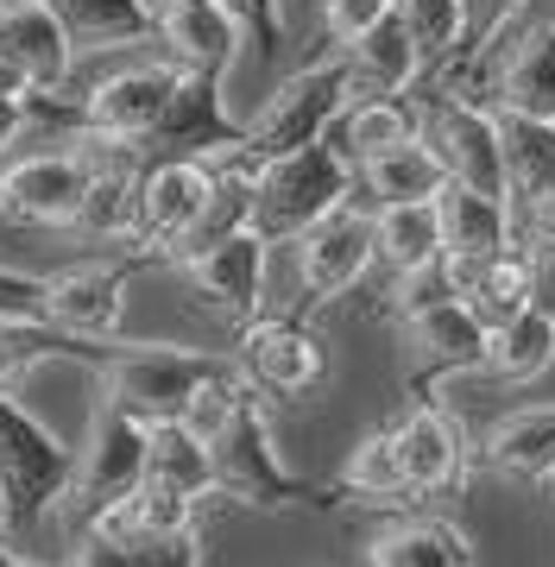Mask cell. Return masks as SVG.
<instances>
[{
  "instance_id": "8fae6325",
  "label": "cell",
  "mask_w": 555,
  "mask_h": 567,
  "mask_svg": "<svg viewBox=\"0 0 555 567\" xmlns=\"http://www.w3.org/2000/svg\"><path fill=\"white\" fill-rule=\"evenodd\" d=\"M140 7H145V32L158 44V58L215 82H227V70L240 63V44L253 39L247 20L227 0H140Z\"/></svg>"
},
{
  "instance_id": "277c9868",
  "label": "cell",
  "mask_w": 555,
  "mask_h": 567,
  "mask_svg": "<svg viewBox=\"0 0 555 567\" xmlns=\"http://www.w3.org/2000/svg\"><path fill=\"white\" fill-rule=\"evenodd\" d=\"M89 177H95V152H89L76 126H63L51 152L0 158V221L70 234V221H76V208L89 196Z\"/></svg>"
},
{
  "instance_id": "ee69618b",
  "label": "cell",
  "mask_w": 555,
  "mask_h": 567,
  "mask_svg": "<svg viewBox=\"0 0 555 567\" xmlns=\"http://www.w3.org/2000/svg\"><path fill=\"white\" fill-rule=\"evenodd\" d=\"M0 95H13V102H20V95H32V82H25L7 58H0Z\"/></svg>"
},
{
  "instance_id": "d4e9b609",
  "label": "cell",
  "mask_w": 555,
  "mask_h": 567,
  "mask_svg": "<svg viewBox=\"0 0 555 567\" xmlns=\"http://www.w3.org/2000/svg\"><path fill=\"white\" fill-rule=\"evenodd\" d=\"M480 461L505 473V480H555V404H531V410H512L499 416L486 435H480Z\"/></svg>"
},
{
  "instance_id": "bcb514c9",
  "label": "cell",
  "mask_w": 555,
  "mask_h": 567,
  "mask_svg": "<svg viewBox=\"0 0 555 567\" xmlns=\"http://www.w3.org/2000/svg\"><path fill=\"white\" fill-rule=\"evenodd\" d=\"M7 524H13V505H7V492H0V536H7Z\"/></svg>"
},
{
  "instance_id": "1f68e13d",
  "label": "cell",
  "mask_w": 555,
  "mask_h": 567,
  "mask_svg": "<svg viewBox=\"0 0 555 567\" xmlns=\"http://www.w3.org/2000/svg\"><path fill=\"white\" fill-rule=\"evenodd\" d=\"M145 480L184 492V498H215V461H208V442L189 423H152L145 429Z\"/></svg>"
},
{
  "instance_id": "30bf717a",
  "label": "cell",
  "mask_w": 555,
  "mask_h": 567,
  "mask_svg": "<svg viewBox=\"0 0 555 567\" xmlns=\"http://www.w3.org/2000/svg\"><path fill=\"white\" fill-rule=\"evenodd\" d=\"M70 461H76V447H63L13 391H0V492L13 505V524L58 511L63 486H70Z\"/></svg>"
},
{
  "instance_id": "484cf974",
  "label": "cell",
  "mask_w": 555,
  "mask_h": 567,
  "mask_svg": "<svg viewBox=\"0 0 555 567\" xmlns=\"http://www.w3.org/2000/svg\"><path fill=\"white\" fill-rule=\"evenodd\" d=\"M442 158H435L423 140H404L398 152L372 158L367 171H353V203L360 208H391V203H435L442 196Z\"/></svg>"
},
{
  "instance_id": "6da1fadb",
  "label": "cell",
  "mask_w": 555,
  "mask_h": 567,
  "mask_svg": "<svg viewBox=\"0 0 555 567\" xmlns=\"http://www.w3.org/2000/svg\"><path fill=\"white\" fill-rule=\"evenodd\" d=\"M353 196V171L329 145H297L285 158H266L253 171V234L266 246H290L297 234L335 215Z\"/></svg>"
},
{
  "instance_id": "ac0fdd59",
  "label": "cell",
  "mask_w": 555,
  "mask_h": 567,
  "mask_svg": "<svg viewBox=\"0 0 555 567\" xmlns=\"http://www.w3.org/2000/svg\"><path fill=\"white\" fill-rule=\"evenodd\" d=\"M0 58L39 95H63L70 70H76V39L63 32L51 0H0Z\"/></svg>"
},
{
  "instance_id": "603a6c76",
  "label": "cell",
  "mask_w": 555,
  "mask_h": 567,
  "mask_svg": "<svg viewBox=\"0 0 555 567\" xmlns=\"http://www.w3.org/2000/svg\"><path fill=\"white\" fill-rule=\"evenodd\" d=\"M480 102L555 121V25H531L517 44H505V58L493 63V82H486Z\"/></svg>"
},
{
  "instance_id": "836d02e7",
  "label": "cell",
  "mask_w": 555,
  "mask_h": 567,
  "mask_svg": "<svg viewBox=\"0 0 555 567\" xmlns=\"http://www.w3.org/2000/svg\"><path fill=\"white\" fill-rule=\"evenodd\" d=\"M51 13L63 32L76 39V51H126V44H152L140 0H51Z\"/></svg>"
},
{
  "instance_id": "e0dca14e",
  "label": "cell",
  "mask_w": 555,
  "mask_h": 567,
  "mask_svg": "<svg viewBox=\"0 0 555 567\" xmlns=\"http://www.w3.org/2000/svg\"><path fill=\"white\" fill-rule=\"evenodd\" d=\"M227 145H240V121L227 114L222 82L196 76V70H177L171 107H165V121L152 126L145 158H215Z\"/></svg>"
},
{
  "instance_id": "8992f818",
  "label": "cell",
  "mask_w": 555,
  "mask_h": 567,
  "mask_svg": "<svg viewBox=\"0 0 555 567\" xmlns=\"http://www.w3.org/2000/svg\"><path fill=\"white\" fill-rule=\"evenodd\" d=\"M145 429L152 423L102 404V416L89 429V447L70 461V486H63V498H58V517H63L70 536H83L107 505H121L126 492L145 480Z\"/></svg>"
},
{
  "instance_id": "f546056e",
  "label": "cell",
  "mask_w": 555,
  "mask_h": 567,
  "mask_svg": "<svg viewBox=\"0 0 555 567\" xmlns=\"http://www.w3.org/2000/svg\"><path fill=\"white\" fill-rule=\"evenodd\" d=\"M435 259H442L435 203L372 208V265H386L391 278H404V271H423V265H435Z\"/></svg>"
},
{
  "instance_id": "74e56055",
  "label": "cell",
  "mask_w": 555,
  "mask_h": 567,
  "mask_svg": "<svg viewBox=\"0 0 555 567\" xmlns=\"http://www.w3.org/2000/svg\"><path fill=\"white\" fill-rule=\"evenodd\" d=\"M555 234V177L536 189V196H524V203L512 208V240L531 246V240H549Z\"/></svg>"
},
{
  "instance_id": "b9f144b4",
  "label": "cell",
  "mask_w": 555,
  "mask_h": 567,
  "mask_svg": "<svg viewBox=\"0 0 555 567\" xmlns=\"http://www.w3.org/2000/svg\"><path fill=\"white\" fill-rule=\"evenodd\" d=\"M240 20H247V32L259 39V51H271V39H278V0H227Z\"/></svg>"
},
{
  "instance_id": "8d00e7d4",
  "label": "cell",
  "mask_w": 555,
  "mask_h": 567,
  "mask_svg": "<svg viewBox=\"0 0 555 567\" xmlns=\"http://www.w3.org/2000/svg\"><path fill=\"white\" fill-rule=\"evenodd\" d=\"M386 13H398V0H322V32H329L335 51H341V44H353L360 32H372Z\"/></svg>"
},
{
  "instance_id": "e575fe53",
  "label": "cell",
  "mask_w": 555,
  "mask_h": 567,
  "mask_svg": "<svg viewBox=\"0 0 555 567\" xmlns=\"http://www.w3.org/2000/svg\"><path fill=\"white\" fill-rule=\"evenodd\" d=\"M335 492L367 498V505H404L411 486H404V466H398V435H391V429L360 435L353 454H348V466H341V480H335Z\"/></svg>"
},
{
  "instance_id": "60d3db41",
  "label": "cell",
  "mask_w": 555,
  "mask_h": 567,
  "mask_svg": "<svg viewBox=\"0 0 555 567\" xmlns=\"http://www.w3.org/2000/svg\"><path fill=\"white\" fill-rule=\"evenodd\" d=\"M524 259H531V284H536V303L555 316V234L549 240H531L524 246Z\"/></svg>"
},
{
  "instance_id": "7a4b0ae2",
  "label": "cell",
  "mask_w": 555,
  "mask_h": 567,
  "mask_svg": "<svg viewBox=\"0 0 555 567\" xmlns=\"http://www.w3.org/2000/svg\"><path fill=\"white\" fill-rule=\"evenodd\" d=\"M208 461H215V498H234L247 511H290V505H309L316 486H304L278 447H271V423L259 410V391H240L234 410L222 416V429L208 435Z\"/></svg>"
},
{
  "instance_id": "7bdbcfd3",
  "label": "cell",
  "mask_w": 555,
  "mask_h": 567,
  "mask_svg": "<svg viewBox=\"0 0 555 567\" xmlns=\"http://www.w3.org/2000/svg\"><path fill=\"white\" fill-rule=\"evenodd\" d=\"M25 126H32V121H25V95H20V102H13V95H0V158L20 145Z\"/></svg>"
},
{
  "instance_id": "d6a6232c",
  "label": "cell",
  "mask_w": 555,
  "mask_h": 567,
  "mask_svg": "<svg viewBox=\"0 0 555 567\" xmlns=\"http://www.w3.org/2000/svg\"><path fill=\"white\" fill-rule=\"evenodd\" d=\"M555 365V316L543 303H531L524 316H512L505 328H493V341H486V365L480 372H493L505 385H531Z\"/></svg>"
},
{
  "instance_id": "7402d4cb",
  "label": "cell",
  "mask_w": 555,
  "mask_h": 567,
  "mask_svg": "<svg viewBox=\"0 0 555 567\" xmlns=\"http://www.w3.org/2000/svg\"><path fill=\"white\" fill-rule=\"evenodd\" d=\"M341 63H348V95H411V82L430 70L398 13H386L353 44H341Z\"/></svg>"
},
{
  "instance_id": "2e32d148",
  "label": "cell",
  "mask_w": 555,
  "mask_h": 567,
  "mask_svg": "<svg viewBox=\"0 0 555 567\" xmlns=\"http://www.w3.org/2000/svg\"><path fill=\"white\" fill-rule=\"evenodd\" d=\"M391 435H398V466H404L411 498H435V492H449V486L467 480L473 442H467V429H461V416H454L449 404L417 398V404L391 423Z\"/></svg>"
},
{
  "instance_id": "7c38bea8",
  "label": "cell",
  "mask_w": 555,
  "mask_h": 567,
  "mask_svg": "<svg viewBox=\"0 0 555 567\" xmlns=\"http://www.w3.org/2000/svg\"><path fill=\"white\" fill-rule=\"evenodd\" d=\"M417 140L430 145L449 183H467V189H493L505 196V171H499V121L486 102H473V95H423L417 102Z\"/></svg>"
},
{
  "instance_id": "d590c367",
  "label": "cell",
  "mask_w": 555,
  "mask_h": 567,
  "mask_svg": "<svg viewBox=\"0 0 555 567\" xmlns=\"http://www.w3.org/2000/svg\"><path fill=\"white\" fill-rule=\"evenodd\" d=\"M398 20L411 25L417 51L423 63H454L461 58V44H467V13H461V0H398Z\"/></svg>"
},
{
  "instance_id": "cb8c5ba5",
  "label": "cell",
  "mask_w": 555,
  "mask_h": 567,
  "mask_svg": "<svg viewBox=\"0 0 555 567\" xmlns=\"http://www.w3.org/2000/svg\"><path fill=\"white\" fill-rule=\"evenodd\" d=\"M435 221H442V252L449 259H493L512 240V208L493 189H467V183H442L435 196Z\"/></svg>"
},
{
  "instance_id": "52a82bcc",
  "label": "cell",
  "mask_w": 555,
  "mask_h": 567,
  "mask_svg": "<svg viewBox=\"0 0 555 567\" xmlns=\"http://www.w3.org/2000/svg\"><path fill=\"white\" fill-rule=\"evenodd\" d=\"M215 196V164L208 158H145L133 177V221H126V252L140 259H171L184 234L203 221Z\"/></svg>"
},
{
  "instance_id": "4316f807",
  "label": "cell",
  "mask_w": 555,
  "mask_h": 567,
  "mask_svg": "<svg viewBox=\"0 0 555 567\" xmlns=\"http://www.w3.org/2000/svg\"><path fill=\"white\" fill-rule=\"evenodd\" d=\"M63 567H203V543H196V529H171V536L83 529V536H70Z\"/></svg>"
},
{
  "instance_id": "f35d334b",
  "label": "cell",
  "mask_w": 555,
  "mask_h": 567,
  "mask_svg": "<svg viewBox=\"0 0 555 567\" xmlns=\"http://www.w3.org/2000/svg\"><path fill=\"white\" fill-rule=\"evenodd\" d=\"M524 0H461V13H467V44L461 51H486V44L505 32V20H512Z\"/></svg>"
},
{
  "instance_id": "5b68a950",
  "label": "cell",
  "mask_w": 555,
  "mask_h": 567,
  "mask_svg": "<svg viewBox=\"0 0 555 567\" xmlns=\"http://www.w3.org/2000/svg\"><path fill=\"white\" fill-rule=\"evenodd\" d=\"M341 102H348V63H341V51L304 63V70L278 82L266 95V107L240 126V158L266 164V158L297 152V145H316L329 133V121L341 114Z\"/></svg>"
},
{
  "instance_id": "ba28073f",
  "label": "cell",
  "mask_w": 555,
  "mask_h": 567,
  "mask_svg": "<svg viewBox=\"0 0 555 567\" xmlns=\"http://www.w3.org/2000/svg\"><path fill=\"white\" fill-rule=\"evenodd\" d=\"M140 252H89V259L63 265L39 284V322L76 334V341H114L121 334V316H126V284L140 271Z\"/></svg>"
},
{
  "instance_id": "f1b7e54d",
  "label": "cell",
  "mask_w": 555,
  "mask_h": 567,
  "mask_svg": "<svg viewBox=\"0 0 555 567\" xmlns=\"http://www.w3.org/2000/svg\"><path fill=\"white\" fill-rule=\"evenodd\" d=\"M367 567H473V548L442 517H398L367 543Z\"/></svg>"
},
{
  "instance_id": "9c48e42d",
  "label": "cell",
  "mask_w": 555,
  "mask_h": 567,
  "mask_svg": "<svg viewBox=\"0 0 555 567\" xmlns=\"http://www.w3.org/2000/svg\"><path fill=\"white\" fill-rule=\"evenodd\" d=\"M227 360L266 398H309L329 379V347L304 316H253V322H240Z\"/></svg>"
},
{
  "instance_id": "4dcf8cb0",
  "label": "cell",
  "mask_w": 555,
  "mask_h": 567,
  "mask_svg": "<svg viewBox=\"0 0 555 567\" xmlns=\"http://www.w3.org/2000/svg\"><path fill=\"white\" fill-rule=\"evenodd\" d=\"M107 341H76L63 328L39 322V316H0V391H13L32 372V365H51V360H83L95 365Z\"/></svg>"
},
{
  "instance_id": "5bb4252c",
  "label": "cell",
  "mask_w": 555,
  "mask_h": 567,
  "mask_svg": "<svg viewBox=\"0 0 555 567\" xmlns=\"http://www.w3.org/2000/svg\"><path fill=\"white\" fill-rule=\"evenodd\" d=\"M297 290H304V303H335V297H348L353 284L372 271V208L348 203L322 215V221L297 234Z\"/></svg>"
},
{
  "instance_id": "3957f363",
  "label": "cell",
  "mask_w": 555,
  "mask_h": 567,
  "mask_svg": "<svg viewBox=\"0 0 555 567\" xmlns=\"http://www.w3.org/2000/svg\"><path fill=\"white\" fill-rule=\"evenodd\" d=\"M222 353H189V347H126L107 341L102 360H95V379H102V404L140 416V423H171L184 416L189 398L222 372Z\"/></svg>"
},
{
  "instance_id": "ffe728a7",
  "label": "cell",
  "mask_w": 555,
  "mask_h": 567,
  "mask_svg": "<svg viewBox=\"0 0 555 567\" xmlns=\"http://www.w3.org/2000/svg\"><path fill=\"white\" fill-rule=\"evenodd\" d=\"M404 140H417V102H404V95H348L322 133V145L348 171H367L372 158L398 152Z\"/></svg>"
},
{
  "instance_id": "ab89813d",
  "label": "cell",
  "mask_w": 555,
  "mask_h": 567,
  "mask_svg": "<svg viewBox=\"0 0 555 567\" xmlns=\"http://www.w3.org/2000/svg\"><path fill=\"white\" fill-rule=\"evenodd\" d=\"M39 284L44 278H25L13 265H0V316H39Z\"/></svg>"
},
{
  "instance_id": "83f0119b",
  "label": "cell",
  "mask_w": 555,
  "mask_h": 567,
  "mask_svg": "<svg viewBox=\"0 0 555 567\" xmlns=\"http://www.w3.org/2000/svg\"><path fill=\"white\" fill-rule=\"evenodd\" d=\"M499 121V171H505V208L536 196L555 177V121L543 114H517V107H493Z\"/></svg>"
},
{
  "instance_id": "d6986e66",
  "label": "cell",
  "mask_w": 555,
  "mask_h": 567,
  "mask_svg": "<svg viewBox=\"0 0 555 567\" xmlns=\"http://www.w3.org/2000/svg\"><path fill=\"white\" fill-rule=\"evenodd\" d=\"M404 322V341H411L417 365H423V379H461V372H480L486 365V322L473 316L461 297H435L423 309H404L398 316Z\"/></svg>"
},
{
  "instance_id": "f6af8a7d",
  "label": "cell",
  "mask_w": 555,
  "mask_h": 567,
  "mask_svg": "<svg viewBox=\"0 0 555 567\" xmlns=\"http://www.w3.org/2000/svg\"><path fill=\"white\" fill-rule=\"evenodd\" d=\"M0 567H39V561H25V555H13V548H0Z\"/></svg>"
},
{
  "instance_id": "9a60e30c",
  "label": "cell",
  "mask_w": 555,
  "mask_h": 567,
  "mask_svg": "<svg viewBox=\"0 0 555 567\" xmlns=\"http://www.w3.org/2000/svg\"><path fill=\"white\" fill-rule=\"evenodd\" d=\"M266 252L271 246L253 227H240V234H227V240L203 246V252H184V259H171V265L184 271L196 303L240 328L259 316V297H266Z\"/></svg>"
},
{
  "instance_id": "4fadbf2b",
  "label": "cell",
  "mask_w": 555,
  "mask_h": 567,
  "mask_svg": "<svg viewBox=\"0 0 555 567\" xmlns=\"http://www.w3.org/2000/svg\"><path fill=\"white\" fill-rule=\"evenodd\" d=\"M171 89H177V63H171V58L121 63V70H107L83 102H76V126L95 133V140L133 145V152L145 158V140H152V126L165 121Z\"/></svg>"
},
{
  "instance_id": "44dd1931",
  "label": "cell",
  "mask_w": 555,
  "mask_h": 567,
  "mask_svg": "<svg viewBox=\"0 0 555 567\" xmlns=\"http://www.w3.org/2000/svg\"><path fill=\"white\" fill-rule=\"evenodd\" d=\"M442 265H449V284L454 297L486 322V334L493 328H505L512 316H524V309L536 303V284H531V259H524V246H505V252H493V259H449L442 252Z\"/></svg>"
}]
</instances>
